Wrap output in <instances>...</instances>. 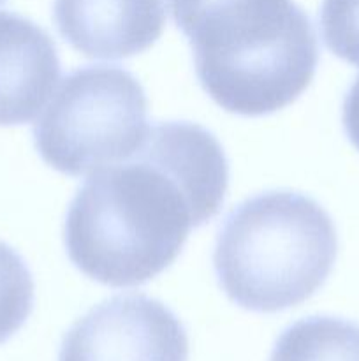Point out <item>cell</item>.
<instances>
[{
    "mask_svg": "<svg viewBox=\"0 0 359 361\" xmlns=\"http://www.w3.org/2000/svg\"><path fill=\"white\" fill-rule=\"evenodd\" d=\"M4 2V0H0V4H2Z\"/></svg>",
    "mask_w": 359,
    "mask_h": 361,
    "instance_id": "7c38bea8",
    "label": "cell"
},
{
    "mask_svg": "<svg viewBox=\"0 0 359 361\" xmlns=\"http://www.w3.org/2000/svg\"><path fill=\"white\" fill-rule=\"evenodd\" d=\"M148 129L139 81L115 66H84L63 78L34 126V141L49 168L81 176L130 157Z\"/></svg>",
    "mask_w": 359,
    "mask_h": 361,
    "instance_id": "277c9868",
    "label": "cell"
},
{
    "mask_svg": "<svg viewBox=\"0 0 359 361\" xmlns=\"http://www.w3.org/2000/svg\"><path fill=\"white\" fill-rule=\"evenodd\" d=\"M192 46L197 80L222 109L264 116L312 83L319 44L294 0H168Z\"/></svg>",
    "mask_w": 359,
    "mask_h": 361,
    "instance_id": "7a4b0ae2",
    "label": "cell"
},
{
    "mask_svg": "<svg viewBox=\"0 0 359 361\" xmlns=\"http://www.w3.org/2000/svg\"><path fill=\"white\" fill-rule=\"evenodd\" d=\"M58 361H189V337L162 302L120 295L69 328Z\"/></svg>",
    "mask_w": 359,
    "mask_h": 361,
    "instance_id": "5b68a950",
    "label": "cell"
},
{
    "mask_svg": "<svg viewBox=\"0 0 359 361\" xmlns=\"http://www.w3.org/2000/svg\"><path fill=\"white\" fill-rule=\"evenodd\" d=\"M35 286L23 257L0 242V344L9 341L34 309Z\"/></svg>",
    "mask_w": 359,
    "mask_h": 361,
    "instance_id": "9c48e42d",
    "label": "cell"
},
{
    "mask_svg": "<svg viewBox=\"0 0 359 361\" xmlns=\"http://www.w3.org/2000/svg\"><path fill=\"white\" fill-rule=\"evenodd\" d=\"M319 20L327 48L359 67V0H322Z\"/></svg>",
    "mask_w": 359,
    "mask_h": 361,
    "instance_id": "30bf717a",
    "label": "cell"
},
{
    "mask_svg": "<svg viewBox=\"0 0 359 361\" xmlns=\"http://www.w3.org/2000/svg\"><path fill=\"white\" fill-rule=\"evenodd\" d=\"M336 254V228L317 201L292 190H270L229 212L213 267L232 303L271 314L315 295Z\"/></svg>",
    "mask_w": 359,
    "mask_h": 361,
    "instance_id": "3957f363",
    "label": "cell"
},
{
    "mask_svg": "<svg viewBox=\"0 0 359 361\" xmlns=\"http://www.w3.org/2000/svg\"><path fill=\"white\" fill-rule=\"evenodd\" d=\"M58 34L76 51L122 60L157 42L165 25L164 0H55Z\"/></svg>",
    "mask_w": 359,
    "mask_h": 361,
    "instance_id": "8992f818",
    "label": "cell"
},
{
    "mask_svg": "<svg viewBox=\"0 0 359 361\" xmlns=\"http://www.w3.org/2000/svg\"><path fill=\"white\" fill-rule=\"evenodd\" d=\"M58 76L53 39L28 18L0 11V126L32 122Z\"/></svg>",
    "mask_w": 359,
    "mask_h": 361,
    "instance_id": "52a82bcc",
    "label": "cell"
},
{
    "mask_svg": "<svg viewBox=\"0 0 359 361\" xmlns=\"http://www.w3.org/2000/svg\"><path fill=\"white\" fill-rule=\"evenodd\" d=\"M227 185V157L210 130L157 123L130 157L90 173L77 189L63 224L67 256L99 284H146L220 212Z\"/></svg>",
    "mask_w": 359,
    "mask_h": 361,
    "instance_id": "6da1fadb",
    "label": "cell"
},
{
    "mask_svg": "<svg viewBox=\"0 0 359 361\" xmlns=\"http://www.w3.org/2000/svg\"><path fill=\"white\" fill-rule=\"evenodd\" d=\"M341 122L351 143L359 150V76L348 88L344 99V109H341Z\"/></svg>",
    "mask_w": 359,
    "mask_h": 361,
    "instance_id": "8fae6325",
    "label": "cell"
},
{
    "mask_svg": "<svg viewBox=\"0 0 359 361\" xmlns=\"http://www.w3.org/2000/svg\"><path fill=\"white\" fill-rule=\"evenodd\" d=\"M270 361H359V324L329 316L296 321L277 338Z\"/></svg>",
    "mask_w": 359,
    "mask_h": 361,
    "instance_id": "ba28073f",
    "label": "cell"
}]
</instances>
